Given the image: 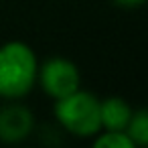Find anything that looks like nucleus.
<instances>
[{
	"label": "nucleus",
	"instance_id": "nucleus-1",
	"mask_svg": "<svg viewBox=\"0 0 148 148\" xmlns=\"http://www.w3.org/2000/svg\"><path fill=\"white\" fill-rule=\"evenodd\" d=\"M37 55L21 41H10L0 47V97L18 99L27 95L37 81Z\"/></svg>",
	"mask_w": 148,
	"mask_h": 148
},
{
	"label": "nucleus",
	"instance_id": "nucleus-2",
	"mask_svg": "<svg viewBox=\"0 0 148 148\" xmlns=\"http://www.w3.org/2000/svg\"><path fill=\"white\" fill-rule=\"evenodd\" d=\"M55 118L73 136L89 138L101 128L99 122V99L89 93L75 89L73 93L55 99Z\"/></svg>",
	"mask_w": 148,
	"mask_h": 148
},
{
	"label": "nucleus",
	"instance_id": "nucleus-3",
	"mask_svg": "<svg viewBox=\"0 0 148 148\" xmlns=\"http://www.w3.org/2000/svg\"><path fill=\"white\" fill-rule=\"evenodd\" d=\"M37 77L41 81L43 91L53 99H59V97L73 93L75 89H79V81H81L79 69L75 67L73 61H69L65 57L47 59L39 67Z\"/></svg>",
	"mask_w": 148,
	"mask_h": 148
},
{
	"label": "nucleus",
	"instance_id": "nucleus-4",
	"mask_svg": "<svg viewBox=\"0 0 148 148\" xmlns=\"http://www.w3.org/2000/svg\"><path fill=\"white\" fill-rule=\"evenodd\" d=\"M35 128V118L29 108L21 103H8L0 108V142L14 144L25 140Z\"/></svg>",
	"mask_w": 148,
	"mask_h": 148
},
{
	"label": "nucleus",
	"instance_id": "nucleus-5",
	"mask_svg": "<svg viewBox=\"0 0 148 148\" xmlns=\"http://www.w3.org/2000/svg\"><path fill=\"white\" fill-rule=\"evenodd\" d=\"M132 108L122 97H106L99 101V122L106 130H126Z\"/></svg>",
	"mask_w": 148,
	"mask_h": 148
},
{
	"label": "nucleus",
	"instance_id": "nucleus-6",
	"mask_svg": "<svg viewBox=\"0 0 148 148\" xmlns=\"http://www.w3.org/2000/svg\"><path fill=\"white\" fill-rule=\"evenodd\" d=\"M124 132L130 136L134 146H146L148 144V114H146V110L132 112V118Z\"/></svg>",
	"mask_w": 148,
	"mask_h": 148
},
{
	"label": "nucleus",
	"instance_id": "nucleus-7",
	"mask_svg": "<svg viewBox=\"0 0 148 148\" xmlns=\"http://www.w3.org/2000/svg\"><path fill=\"white\" fill-rule=\"evenodd\" d=\"M95 148H134V142L124 130H106L95 138Z\"/></svg>",
	"mask_w": 148,
	"mask_h": 148
},
{
	"label": "nucleus",
	"instance_id": "nucleus-8",
	"mask_svg": "<svg viewBox=\"0 0 148 148\" xmlns=\"http://www.w3.org/2000/svg\"><path fill=\"white\" fill-rule=\"evenodd\" d=\"M116 6H122V8H138L142 6L146 0H112Z\"/></svg>",
	"mask_w": 148,
	"mask_h": 148
}]
</instances>
